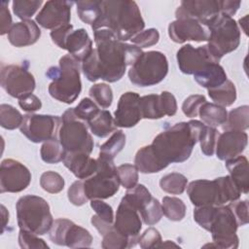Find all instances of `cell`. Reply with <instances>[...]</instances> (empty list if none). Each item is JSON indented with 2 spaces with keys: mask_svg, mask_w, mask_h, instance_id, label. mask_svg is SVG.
I'll use <instances>...</instances> for the list:
<instances>
[{
  "mask_svg": "<svg viewBox=\"0 0 249 249\" xmlns=\"http://www.w3.org/2000/svg\"><path fill=\"white\" fill-rule=\"evenodd\" d=\"M93 38L95 48L82 62L83 73L90 82L101 79L115 83L121 80L126 66L133 65L143 53L137 46L119 41L107 28L93 31Z\"/></svg>",
  "mask_w": 249,
  "mask_h": 249,
  "instance_id": "obj_1",
  "label": "cell"
},
{
  "mask_svg": "<svg viewBox=\"0 0 249 249\" xmlns=\"http://www.w3.org/2000/svg\"><path fill=\"white\" fill-rule=\"evenodd\" d=\"M205 124L197 120L177 123L159 133L151 148L159 160L167 167L169 163L187 160L198 142Z\"/></svg>",
  "mask_w": 249,
  "mask_h": 249,
  "instance_id": "obj_2",
  "label": "cell"
},
{
  "mask_svg": "<svg viewBox=\"0 0 249 249\" xmlns=\"http://www.w3.org/2000/svg\"><path fill=\"white\" fill-rule=\"evenodd\" d=\"M144 27L145 22L138 5L128 0L101 1V16L91 25L93 31L102 28L111 30L121 42L130 40Z\"/></svg>",
  "mask_w": 249,
  "mask_h": 249,
  "instance_id": "obj_3",
  "label": "cell"
},
{
  "mask_svg": "<svg viewBox=\"0 0 249 249\" xmlns=\"http://www.w3.org/2000/svg\"><path fill=\"white\" fill-rule=\"evenodd\" d=\"M80 61L71 54H65L59 59L58 66H52L46 76L53 82L49 86L50 95L66 104L73 103L81 93Z\"/></svg>",
  "mask_w": 249,
  "mask_h": 249,
  "instance_id": "obj_4",
  "label": "cell"
},
{
  "mask_svg": "<svg viewBox=\"0 0 249 249\" xmlns=\"http://www.w3.org/2000/svg\"><path fill=\"white\" fill-rule=\"evenodd\" d=\"M18 225L20 230L43 235L50 231L53 219L49 203L41 196L26 195L16 204Z\"/></svg>",
  "mask_w": 249,
  "mask_h": 249,
  "instance_id": "obj_5",
  "label": "cell"
},
{
  "mask_svg": "<svg viewBox=\"0 0 249 249\" xmlns=\"http://www.w3.org/2000/svg\"><path fill=\"white\" fill-rule=\"evenodd\" d=\"M205 26L209 32L207 47L218 61L239 46L240 30L232 18L219 14Z\"/></svg>",
  "mask_w": 249,
  "mask_h": 249,
  "instance_id": "obj_6",
  "label": "cell"
},
{
  "mask_svg": "<svg viewBox=\"0 0 249 249\" xmlns=\"http://www.w3.org/2000/svg\"><path fill=\"white\" fill-rule=\"evenodd\" d=\"M168 72L166 56L158 51L143 52L128 70L129 81L137 87H151L160 83Z\"/></svg>",
  "mask_w": 249,
  "mask_h": 249,
  "instance_id": "obj_7",
  "label": "cell"
},
{
  "mask_svg": "<svg viewBox=\"0 0 249 249\" xmlns=\"http://www.w3.org/2000/svg\"><path fill=\"white\" fill-rule=\"evenodd\" d=\"M58 140L66 152L86 153L90 155L93 150V139L88 130L86 122L78 119L74 108L67 109L61 116Z\"/></svg>",
  "mask_w": 249,
  "mask_h": 249,
  "instance_id": "obj_8",
  "label": "cell"
},
{
  "mask_svg": "<svg viewBox=\"0 0 249 249\" xmlns=\"http://www.w3.org/2000/svg\"><path fill=\"white\" fill-rule=\"evenodd\" d=\"M97 170L84 180L85 193L90 199H106L113 196L120 188V180L114 160L99 156Z\"/></svg>",
  "mask_w": 249,
  "mask_h": 249,
  "instance_id": "obj_9",
  "label": "cell"
},
{
  "mask_svg": "<svg viewBox=\"0 0 249 249\" xmlns=\"http://www.w3.org/2000/svg\"><path fill=\"white\" fill-rule=\"evenodd\" d=\"M238 228L235 217L228 205L216 206L208 231L212 234V243L203 247H214L220 249H235L238 247L239 239L236 235Z\"/></svg>",
  "mask_w": 249,
  "mask_h": 249,
  "instance_id": "obj_10",
  "label": "cell"
},
{
  "mask_svg": "<svg viewBox=\"0 0 249 249\" xmlns=\"http://www.w3.org/2000/svg\"><path fill=\"white\" fill-rule=\"evenodd\" d=\"M61 123V118L58 116L28 113L23 116V122L19 129L31 142L41 143L58 138Z\"/></svg>",
  "mask_w": 249,
  "mask_h": 249,
  "instance_id": "obj_11",
  "label": "cell"
},
{
  "mask_svg": "<svg viewBox=\"0 0 249 249\" xmlns=\"http://www.w3.org/2000/svg\"><path fill=\"white\" fill-rule=\"evenodd\" d=\"M49 237L54 244L69 248L89 247L92 242V236L88 230L65 218L53 221Z\"/></svg>",
  "mask_w": 249,
  "mask_h": 249,
  "instance_id": "obj_12",
  "label": "cell"
},
{
  "mask_svg": "<svg viewBox=\"0 0 249 249\" xmlns=\"http://www.w3.org/2000/svg\"><path fill=\"white\" fill-rule=\"evenodd\" d=\"M187 194L196 206H219L228 203L220 177L214 180L199 179L187 186Z\"/></svg>",
  "mask_w": 249,
  "mask_h": 249,
  "instance_id": "obj_13",
  "label": "cell"
},
{
  "mask_svg": "<svg viewBox=\"0 0 249 249\" xmlns=\"http://www.w3.org/2000/svg\"><path fill=\"white\" fill-rule=\"evenodd\" d=\"M1 86L9 95L19 99L32 93L36 83L24 66L10 64L1 66Z\"/></svg>",
  "mask_w": 249,
  "mask_h": 249,
  "instance_id": "obj_14",
  "label": "cell"
},
{
  "mask_svg": "<svg viewBox=\"0 0 249 249\" xmlns=\"http://www.w3.org/2000/svg\"><path fill=\"white\" fill-rule=\"evenodd\" d=\"M31 182L29 169L21 162L6 159L0 166V192L19 193L25 190Z\"/></svg>",
  "mask_w": 249,
  "mask_h": 249,
  "instance_id": "obj_15",
  "label": "cell"
},
{
  "mask_svg": "<svg viewBox=\"0 0 249 249\" xmlns=\"http://www.w3.org/2000/svg\"><path fill=\"white\" fill-rule=\"evenodd\" d=\"M180 71L184 74H195L209 63H219L207 45L195 48L191 44L181 47L176 54Z\"/></svg>",
  "mask_w": 249,
  "mask_h": 249,
  "instance_id": "obj_16",
  "label": "cell"
},
{
  "mask_svg": "<svg viewBox=\"0 0 249 249\" xmlns=\"http://www.w3.org/2000/svg\"><path fill=\"white\" fill-rule=\"evenodd\" d=\"M114 228L129 238L134 246L138 242L142 221L139 212L124 197L122 198L114 219Z\"/></svg>",
  "mask_w": 249,
  "mask_h": 249,
  "instance_id": "obj_17",
  "label": "cell"
},
{
  "mask_svg": "<svg viewBox=\"0 0 249 249\" xmlns=\"http://www.w3.org/2000/svg\"><path fill=\"white\" fill-rule=\"evenodd\" d=\"M219 14V0H185L175 12L176 19L193 18L204 26Z\"/></svg>",
  "mask_w": 249,
  "mask_h": 249,
  "instance_id": "obj_18",
  "label": "cell"
},
{
  "mask_svg": "<svg viewBox=\"0 0 249 249\" xmlns=\"http://www.w3.org/2000/svg\"><path fill=\"white\" fill-rule=\"evenodd\" d=\"M75 4L69 1L50 0L36 16L37 23L45 29H54L68 24L71 18V7Z\"/></svg>",
  "mask_w": 249,
  "mask_h": 249,
  "instance_id": "obj_19",
  "label": "cell"
},
{
  "mask_svg": "<svg viewBox=\"0 0 249 249\" xmlns=\"http://www.w3.org/2000/svg\"><path fill=\"white\" fill-rule=\"evenodd\" d=\"M168 35L170 39L178 44L187 41L203 42L209 38L206 26L193 18H177L168 25Z\"/></svg>",
  "mask_w": 249,
  "mask_h": 249,
  "instance_id": "obj_20",
  "label": "cell"
},
{
  "mask_svg": "<svg viewBox=\"0 0 249 249\" xmlns=\"http://www.w3.org/2000/svg\"><path fill=\"white\" fill-rule=\"evenodd\" d=\"M140 95L133 91H127L121 95L117 110L114 113V121L117 127H132L141 118L139 107Z\"/></svg>",
  "mask_w": 249,
  "mask_h": 249,
  "instance_id": "obj_21",
  "label": "cell"
},
{
  "mask_svg": "<svg viewBox=\"0 0 249 249\" xmlns=\"http://www.w3.org/2000/svg\"><path fill=\"white\" fill-rule=\"evenodd\" d=\"M248 135L243 130L228 129L220 133L216 143V156L221 160H228L240 156L245 150Z\"/></svg>",
  "mask_w": 249,
  "mask_h": 249,
  "instance_id": "obj_22",
  "label": "cell"
},
{
  "mask_svg": "<svg viewBox=\"0 0 249 249\" xmlns=\"http://www.w3.org/2000/svg\"><path fill=\"white\" fill-rule=\"evenodd\" d=\"M40 36L41 30L38 24L32 19L14 23L8 32L9 42L18 48L35 44Z\"/></svg>",
  "mask_w": 249,
  "mask_h": 249,
  "instance_id": "obj_23",
  "label": "cell"
},
{
  "mask_svg": "<svg viewBox=\"0 0 249 249\" xmlns=\"http://www.w3.org/2000/svg\"><path fill=\"white\" fill-rule=\"evenodd\" d=\"M63 164L78 178L85 180L97 170V160L86 153L66 152Z\"/></svg>",
  "mask_w": 249,
  "mask_h": 249,
  "instance_id": "obj_24",
  "label": "cell"
},
{
  "mask_svg": "<svg viewBox=\"0 0 249 249\" xmlns=\"http://www.w3.org/2000/svg\"><path fill=\"white\" fill-rule=\"evenodd\" d=\"M92 49V41L84 28L71 30L63 45V50L68 51L69 54L80 62H83V60L91 53Z\"/></svg>",
  "mask_w": 249,
  "mask_h": 249,
  "instance_id": "obj_25",
  "label": "cell"
},
{
  "mask_svg": "<svg viewBox=\"0 0 249 249\" xmlns=\"http://www.w3.org/2000/svg\"><path fill=\"white\" fill-rule=\"evenodd\" d=\"M193 75L195 81L207 89L217 88L228 80L226 71L219 63H209Z\"/></svg>",
  "mask_w": 249,
  "mask_h": 249,
  "instance_id": "obj_26",
  "label": "cell"
},
{
  "mask_svg": "<svg viewBox=\"0 0 249 249\" xmlns=\"http://www.w3.org/2000/svg\"><path fill=\"white\" fill-rule=\"evenodd\" d=\"M226 167L230 176L239 188L241 194H247L249 191L248 160L244 156H237L226 160Z\"/></svg>",
  "mask_w": 249,
  "mask_h": 249,
  "instance_id": "obj_27",
  "label": "cell"
},
{
  "mask_svg": "<svg viewBox=\"0 0 249 249\" xmlns=\"http://www.w3.org/2000/svg\"><path fill=\"white\" fill-rule=\"evenodd\" d=\"M134 163L141 173H157L165 168L154 154L151 145L140 148L134 158Z\"/></svg>",
  "mask_w": 249,
  "mask_h": 249,
  "instance_id": "obj_28",
  "label": "cell"
},
{
  "mask_svg": "<svg viewBox=\"0 0 249 249\" xmlns=\"http://www.w3.org/2000/svg\"><path fill=\"white\" fill-rule=\"evenodd\" d=\"M87 124L90 131L99 138L107 137L109 134L116 131L117 128L114 118L107 110H99Z\"/></svg>",
  "mask_w": 249,
  "mask_h": 249,
  "instance_id": "obj_29",
  "label": "cell"
},
{
  "mask_svg": "<svg viewBox=\"0 0 249 249\" xmlns=\"http://www.w3.org/2000/svg\"><path fill=\"white\" fill-rule=\"evenodd\" d=\"M198 116L203 124L216 127L226 124L228 112L223 106L211 102H204L199 108Z\"/></svg>",
  "mask_w": 249,
  "mask_h": 249,
  "instance_id": "obj_30",
  "label": "cell"
},
{
  "mask_svg": "<svg viewBox=\"0 0 249 249\" xmlns=\"http://www.w3.org/2000/svg\"><path fill=\"white\" fill-rule=\"evenodd\" d=\"M207 90L209 97L214 101V103L225 108L232 105L236 99L235 86L230 80H227L217 88L209 89Z\"/></svg>",
  "mask_w": 249,
  "mask_h": 249,
  "instance_id": "obj_31",
  "label": "cell"
},
{
  "mask_svg": "<svg viewBox=\"0 0 249 249\" xmlns=\"http://www.w3.org/2000/svg\"><path fill=\"white\" fill-rule=\"evenodd\" d=\"M139 107L142 119L156 120L165 116L160 94H149L140 97Z\"/></svg>",
  "mask_w": 249,
  "mask_h": 249,
  "instance_id": "obj_32",
  "label": "cell"
},
{
  "mask_svg": "<svg viewBox=\"0 0 249 249\" xmlns=\"http://www.w3.org/2000/svg\"><path fill=\"white\" fill-rule=\"evenodd\" d=\"M78 17L87 24L93 25L101 16V1H78L75 3Z\"/></svg>",
  "mask_w": 249,
  "mask_h": 249,
  "instance_id": "obj_33",
  "label": "cell"
},
{
  "mask_svg": "<svg viewBox=\"0 0 249 249\" xmlns=\"http://www.w3.org/2000/svg\"><path fill=\"white\" fill-rule=\"evenodd\" d=\"M225 130H245L249 126V107L243 105L231 110L228 114V119L225 124L222 125Z\"/></svg>",
  "mask_w": 249,
  "mask_h": 249,
  "instance_id": "obj_34",
  "label": "cell"
},
{
  "mask_svg": "<svg viewBox=\"0 0 249 249\" xmlns=\"http://www.w3.org/2000/svg\"><path fill=\"white\" fill-rule=\"evenodd\" d=\"M65 154L66 151L57 138L44 142L40 149L41 159L47 163H57L62 161Z\"/></svg>",
  "mask_w": 249,
  "mask_h": 249,
  "instance_id": "obj_35",
  "label": "cell"
},
{
  "mask_svg": "<svg viewBox=\"0 0 249 249\" xmlns=\"http://www.w3.org/2000/svg\"><path fill=\"white\" fill-rule=\"evenodd\" d=\"M188 179L181 173L171 172L160 180V189L170 195H181L187 188Z\"/></svg>",
  "mask_w": 249,
  "mask_h": 249,
  "instance_id": "obj_36",
  "label": "cell"
},
{
  "mask_svg": "<svg viewBox=\"0 0 249 249\" xmlns=\"http://www.w3.org/2000/svg\"><path fill=\"white\" fill-rule=\"evenodd\" d=\"M162 214L170 221L178 222L186 215V205L184 201L174 196H164L161 203Z\"/></svg>",
  "mask_w": 249,
  "mask_h": 249,
  "instance_id": "obj_37",
  "label": "cell"
},
{
  "mask_svg": "<svg viewBox=\"0 0 249 249\" xmlns=\"http://www.w3.org/2000/svg\"><path fill=\"white\" fill-rule=\"evenodd\" d=\"M125 145V134L123 130H116L110 138L100 146L99 156L114 160Z\"/></svg>",
  "mask_w": 249,
  "mask_h": 249,
  "instance_id": "obj_38",
  "label": "cell"
},
{
  "mask_svg": "<svg viewBox=\"0 0 249 249\" xmlns=\"http://www.w3.org/2000/svg\"><path fill=\"white\" fill-rule=\"evenodd\" d=\"M124 197L139 212L148 204L153 196L144 185L137 184L133 188L128 189Z\"/></svg>",
  "mask_w": 249,
  "mask_h": 249,
  "instance_id": "obj_39",
  "label": "cell"
},
{
  "mask_svg": "<svg viewBox=\"0 0 249 249\" xmlns=\"http://www.w3.org/2000/svg\"><path fill=\"white\" fill-rule=\"evenodd\" d=\"M23 122V116L15 107L9 104L0 105V124L6 129H16L20 127Z\"/></svg>",
  "mask_w": 249,
  "mask_h": 249,
  "instance_id": "obj_40",
  "label": "cell"
},
{
  "mask_svg": "<svg viewBox=\"0 0 249 249\" xmlns=\"http://www.w3.org/2000/svg\"><path fill=\"white\" fill-rule=\"evenodd\" d=\"M89 94L99 107L106 109L109 108L113 101V91L109 85L105 83L95 84L90 87L89 90Z\"/></svg>",
  "mask_w": 249,
  "mask_h": 249,
  "instance_id": "obj_41",
  "label": "cell"
},
{
  "mask_svg": "<svg viewBox=\"0 0 249 249\" xmlns=\"http://www.w3.org/2000/svg\"><path fill=\"white\" fill-rule=\"evenodd\" d=\"M102 236L101 247L104 249H124L133 246L129 238L119 232L114 227Z\"/></svg>",
  "mask_w": 249,
  "mask_h": 249,
  "instance_id": "obj_42",
  "label": "cell"
},
{
  "mask_svg": "<svg viewBox=\"0 0 249 249\" xmlns=\"http://www.w3.org/2000/svg\"><path fill=\"white\" fill-rule=\"evenodd\" d=\"M14 14L22 20L29 19L43 4L42 0H15L13 1Z\"/></svg>",
  "mask_w": 249,
  "mask_h": 249,
  "instance_id": "obj_43",
  "label": "cell"
},
{
  "mask_svg": "<svg viewBox=\"0 0 249 249\" xmlns=\"http://www.w3.org/2000/svg\"><path fill=\"white\" fill-rule=\"evenodd\" d=\"M219 134L220 133L216 129V127H212V126L205 124V126L199 136V140H198V142L200 143L201 152L205 156L211 157L215 153L216 143H217Z\"/></svg>",
  "mask_w": 249,
  "mask_h": 249,
  "instance_id": "obj_44",
  "label": "cell"
},
{
  "mask_svg": "<svg viewBox=\"0 0 249 249\" xmlns=\"http://www.w3.org/2000/svg\"><path fill=\"white\" fill-rule=\"evenodd\" d=\"M63 177L54 171H46L41 175L40 186L50 194H58L64 188Z\"/></svg>",
  "mask_w": 249,
  "mask_h": 249,
  "instance_id": "obj_45",
  "label": "cell"
},
{
  "mask_svg": "<svg viewBox=\"0 0 249 249\" xmlns=\"http://www.w3.org/2000/svg\"><path fill=\"white\" fill-rule=\"evenodd\" d=\"M139 214L144 224L153 226L157 224L162 217L161 204L157 198L152 197L148 204L139 211Z\"/></svg>",
  "mask_w": 249,
  "mask_h": 249,
  "instance_id": "obj_46",
  "label": "cell"
},
{
  "mask_svg": "<svg viewBox=\"0 0 249 249\" xmlns=\"http://www.w3.org/2000/svg\"><path fill=\"white\" fill-rule=\"evenodd\" d=\"M120 184L126 190L133 188L138 182V170L135 165L124 163L117 167Z\"/></svg>",
  "mask_w": 249,
  "mask_h": 249,
  "instance_id": "obj_47",
  "label": "cell"
},
{
  "mask_svg": "<svg viewBox=\"0 0 249 249\" xmlns=\"http://www.w3.org/2000/svg\"><path fill=\"white\" fill-rule=\"evenodd\" d=\"M98 111L99 109L97 104L88 97L83 98L79 102V104L74 108V113L76 117L86 123L92 119L98 113Z\"/></svg>",
  "mask_w": 249,
  "mask_h": 249,
  "instance_id": "obj_48",
  "label": "cell"
},
{
  "mask_svg": "<svg viewBox=\"0 0 249 249\" xmlns=\"http://www.w3.org/2000/svg\"><path fill=\"white\" fill-rule=\"evenodd\" d=\"M18 244L24 249H49V245L44 239L39 238V235L19 229L18 232Z\"/></svg>",
  "mask_w": 249,
  "mask_h": 249,
  "instance_id": "obj_49",
  "label": "cell"
},
{
  "mask_svg": "<svg viewBox=\"0 0 249 249\" xmlns=\"http://www.w3.org/2000/svg\"><path fill=\"white\" fill-rule=\"evenodd\" d=\"M160 40V33L156 28H149L141 31L130 39L131 43L140 49L156 45Z\"/></svg>",
  "mask_w": 249,
  "mask_h": 249,
  "instance_id": "obj_50",
  "label": "cell"
},
{
  "mask_svg": "<svg viewBox=\"0 0 249 249\" xmlns=\"http://www.w3.org/2000/svg\"><path fill=\"white\" fill-rule=\"evenodd\" d=\"M204 102H206V98L204 95H201V94L190 95L184 100L182 104V111L189 118L197 117L199 108Z\"/></svg>",
  "mask_w": 249,
  "mask_h": 249,
  "instance_id": "obj_51",
  "label": "cell"
},
{
  "mask_svg": "<svg viewBox=\"0 0 249 249\" xmlns=\"http://www.w3.org/2000/svg\"><path fill=\"white\" fill-rule=\"evenodd\" d=\"M67 196L69 201L76 206H81V205H84L86 202H88L89 198L85 193L84 180L80 179L78 181H75L69 187L67 191Z\"/></svg>",
  "mask_w": 249,
  "mask_h": 249,
  "instance_id": "obj_52",
  "label": "cell"
},
{
  "mask_svg": "<svg viewBox=\"0 0 249 249\" xmlns=\"http://www.w3.org/2000/svg\"><path fill=\"white\" fill-rule=\"evenodd\" d=\"M160 243H161V235L160 231L155 228L147 229L138 237V244L143 249L159 248Z\"/></svg>",
  "mask_w": 249,
  "mask_h": 249,
  "instance_id": "obj_53",
  "label": "cell"
},
{
  "mask_svg": "<svg viewBox=\"0 0 249 249\" xmlns=\"http://www.w3.org/2000/svg\"><path fill=\"white\" fill-rule=\"evenodd\" d=\"M230 208L231 209L235 220L239 226H245L249 222L248 216V200H235L229 203Z\"/></svg>",
  "mask_w": 249,
  "mask_h": 249,
  "instance_id": "obj_54",
  "label": "cell"
},
{
  "mask_svg": "<svg viewBox=\"0 0 249 249\" xmlns=\"http://www.w3.org/2000/svg\"><path fill=\"white\" fill-rule=\"evenodd\" d=\"M90 207L101 220L114 224V212L108 203L104 202L102 199H90Z\"/></svg>",
  "mask_w": 249,
  "mask_h": 249,
  "instance_id": "obj_55",
  "label": "cell"
},
{
  "mask_svg": "<svg viewBox=\"0 0 249 249\" xmlns=\"http://www.w3.org/2000/svg\"><path fill=\"white\" fill-rule=\"evenodd\" d=\"M18 105L20 106V108L23 111L32 113V112H35V111L41 109L42 102L38 96H36L33 93H30V94H27V95L19 98Z\"/></svg>",
  "mask_w": 249,
  "mask_h": 249,
  "instance_id": "obj_56",
  "label": "cell"
},
{
  "mask_svg": "<svg viewBox=\"0 0 249 249\" xmlns=\"http://www.w3.org/2000/svg\"><path fill=\"white\" fill-rule=\"evenodd\" d=\"M73 30V25L68 23V24H64L61 25L57 28H54L51 31V38L53 40V42L60 49H63V45H64V41L68 35V33Z\"/></svg>",
  "mask_w": 249,
  "mask_h": 249,
  "instance_id": "obj_57",
  "label": "cell"
},
{
  "mask_svg": "<svg viewBox=\"0 0 249 249\" xmlns=\"http://www.w3.org/2000/svg\"><path fill=\"white\" fill-rule=\"evenodd\" d=\"M162 108L165 116H174L177 112V102L175 96L169 91L160 92Z\"/></svg>",
  "mask_w": 249,
  "mask_h": 249,
  "instance_id": "obj_58",
  "label": "cell"
},
{
  "mask_svg": "<svg viewBox=\"0 0 249 249\" xmlns=\"http://www.w3.org/2000/svg\"><path fill=\"white\" fill-rule=\"evenodd\" d=\"M9 1H2L0 3V21H1V30L0 34L4 35L9 32L10 28L12 27V16L10 14V11L8 9Z\"/></svg>",
  "mask_w": 249,
  "mask_h": 249,
  "instance_id": "obj_59",
  "label": "cell"
},
{
  "mask_svg": "<svg viewBox=\"0 0 249 249\" xmlns=\"http://www.w3.org/2000/svg\"><path fill=\"white\" fill-rule=\"evenodd\" d=\"M240 4H241L240 1H231V0L220 1L219 0L220 14H224L231 18L238 10Z\"/></svg>",
  "mask_w": 249,
  "mask_h": 249,
  "instance_id": "obj_60",
  "label": "cell"
},
{
  "mask_svg": "<svg viewBox=\"0 0 249 249\" xmlns=\"http://www.w3.org/2000/svg\"><path fill=\"white\" fill-rule=\"evenodd\" d=\"M90 222H91V224L93 225V227L98 231V232H99L100 235L105 234L108 231H110V230L114 227V224L107 223V222L101 220L96 214H95V215H92Z\"/></svg>",
  "mask_w": 249,
  "mask_h": 249,
  "instance_id": "obj_61",
  "label": "cell"
},
{
  "mask_svg": "<svg viewBox=\"0 0 249 249\" xmlns=\"http://www.w3.org/2000/svg\"><path fill=\"white\" fill-rule=\"evenodd\" d=\"M1 215H2V232H4V230L9 222V212L3 204H1Z\"/></svg>",
  "mask_w": 249,
  "mask_h": 249,
  "instance_id": "obj_62",
  "label": "cell"
},
{
  "mask_svg": "<svg viewBox=\"0 0 249 249\" xmlns=\"http://www.w3.org/2000/svg\"><path fill=\"white\" fill-rule=\"evenodd\" d=\"M247 18H248V16L246 15V16H244L243 18H239V25H240V27L242 28V30L244 31V33L247 35L248 34V30H247Z\"/></svg>",
  "mask_w": 249,
  "mask_h": 249,
  "instance_id": "obj_63",
  "label": "cell"
},
{
  "mask_svg": "<svg viewBox=\"0 0 249 249\" xmlns=\"http://www.w3.org/2000/svg\"><path fill=\"white\" fill-rule=\"evenodd\" d=\"M161 247H179V245L175 244L174 242H172V241H170V240H166V241H164V242L161 241V243L160 244L159 248H161Z\"/></svg>",
  "mask_w": 249,
  "mask_h": 249,
  "instance_id": "obj_64",
  "label": "cell"
}]
</instances>
